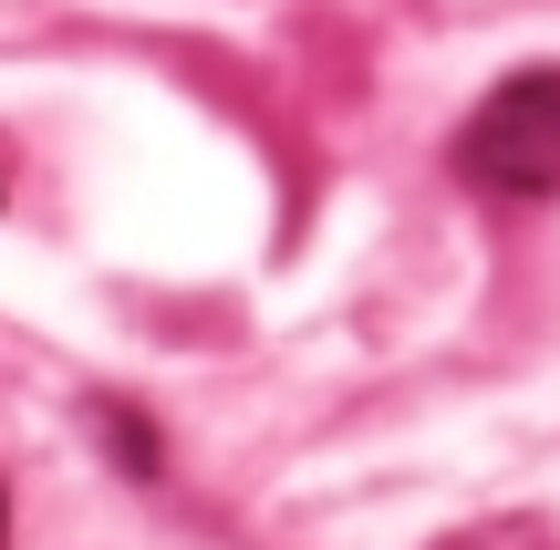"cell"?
<instances>
[{
	"mask_svg": "<svg viewBox=\"0 0 560 550\" xmlns=\"http://www.w3.org/2000/svg\"><path fill=\"white\" fill-rule=\"evenodd\" d=\"M457 166L488 198H560V62L509 73L499 94L457 125Z\"/></svg>",
	"mask_w": 560,
	"mask_h": 550,
	"instance_id": "1",
	"label": "cell"
},
{
	"mask_svg": "<svg viewBox=\"0 0 560 550\" xmlns=\"http://www.w3.org/2000/svg\"><path fill=\"white\" fill-rule=\"evenodd\" d=\"M0 550H11V489H0Z\"/></svg>",
	"mask_w": 560,
	"mask_h": 550,
	"instance_id": "2",
	"label": "cell"
}]
</instances>
